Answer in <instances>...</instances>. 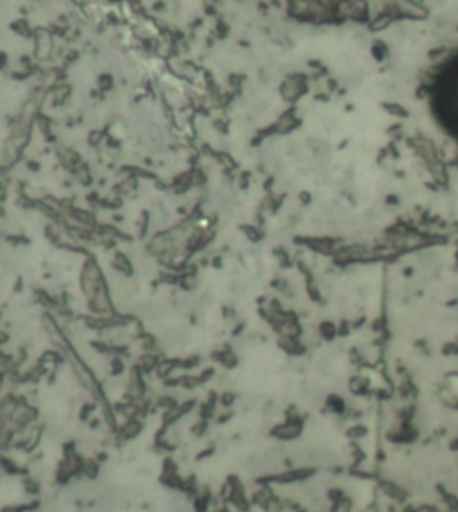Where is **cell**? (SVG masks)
<instances>
[{
    "instance_id": "6da1fadb",
    "label": "cell",
    "mask_w": 458,
    "mask_h": 512,
    "mask_svg": "<svg viewBox=\"0 0 458 512\" xmlns=\"http://www.w3.org/2000/svg\"><path fill=\"white\" fill-rule=\"evenodd\" d=\"M433 110L442 126L458 138V51L444 61L435 77Z\"/></svg>"
}]
</instances>
